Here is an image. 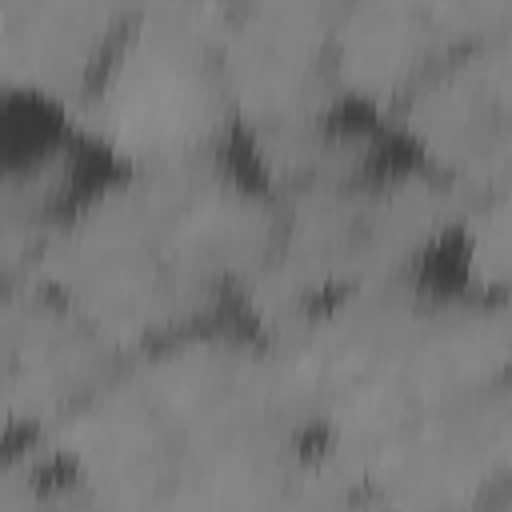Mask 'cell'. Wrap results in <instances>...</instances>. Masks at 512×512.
<instances>
[{
    "instance_id": "6da1fadb",
    "label": "cell",
    "mask_w": 512,
    "mask_h": 512,
    "mask_svg": "<svg viewBox=\"0 0 512 512\" xmlns=\"http://www.w3.org/2000/svg\"><path fill=\"white\" fill-rule=\"evenodd\" d=\"M284 200L244 132L120 164L40 248L44 276L124 356L248 312L272 264Z\"/></svg>"
},
{
    "instance_id": "7a4b0ae2",
    "label": "cell",
    "mask_w": 512,
    "mask_h": 512,
    "mask_svg": "<svg viewBox=\"0 0 512 512\" xmlns=\"http://www.w3.org/2000/svg\"><path fill=\"white\" fill-rule=\"evenodd\" d=\"M236 0H148L108 80L84 112L116 164L168 160L240 132L224 32Z\"/></svg>"
},
{
    "instance_id": "3957f363",
    "label": "cell",
    "mask_w": 512,
    "mask_h": 512,
    "mask_svg": "<svg viewBox=\"0 0 512 512\" xmlns=\"http://www.w3.org/2000/svg\"><path fill=\"white\" fill-rule=\"evenodd\" d=\"M124 360L44 276H0V436H56Z\"/></svg>"
},
{
    "instance_id": "277c9868",
    "label": "cell",
    "mask_w": 512,
    "mask_h": 512,
    "mask_svg": "<svg viewBox=\"0 0 512 512\" xmlns=\"http://www.w3.org/2000/svg\"><path fill=\"white\" fill-rule=\"evenodd\" d=\"M352 0H236L224 72L240 132L324 116L348 104L340 32Z\"/></svg>"
},
{
    "instance_id": "5b68a950",
    "label": "cell",
    "mask_w": 512,
    "mask_h": 512,
    "mask_svg": "<svg viewBox=\"0 0 512 512\" xmlns=\"http://www.w3.org/2000/svg\"><path fill=\"white\" fill-rule=\"evenodd\" d=\"M148 0H0V76L80 116Z\"/></svg>"
},
{
    "instance_id": "8992f818",
    "label": "cell",
    "mask_w": 512,
    "mask_h": 512,
    "mask_svg": "<svg viewBox=\"0 0 512 512\" xmlns=\"http://www.w3.org/2000/svg\"><path fill=\"white\" fill-rule=\"evenodd\" d=\"M464 44L448 12L420 0H352L340 32L344 96L384 120Z\"/></svg>"
},
{
    "instance_id": "52a82bcc",
    "label": "cell",
    "mask_w": 512,
    "mask_h": 512,
    "mask_svg": "<svg viewBox=\"0 0 512 512\" xmlns=\"http://www.w3.org/2000/svg\"><path fill=\"white\" fill-rule=\"evenodd\" d=\"M420 4H436V8H440V12H444V0H420Z\"/></svg>"
}]
</instances>
